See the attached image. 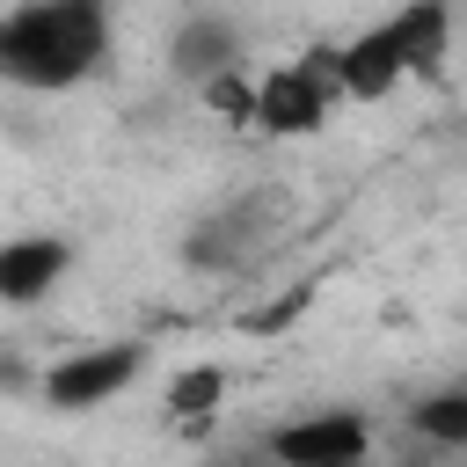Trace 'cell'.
Instances as JSON below:
<instances>
[{"mask_svg": "<svg viewBox=\"0 0 467 467\" xmlns=\"http://www.w3.org/2000/svg\"><path fill=\"white\" fill-rule=\"evenodd\" d=\"M139 365H146V343H95V350H66V358L36 379V394H44L58 416H88V409L117 401V394L139 379Z\"/></svg>", "mask_w": 467, "mask_h": 467, "instance_id": "cell-5", "label": "cell"}, {"mask_svg": "<svg viewBox=\"0 0 467 467\" xmlns=\"http://www.w3.org/2000/svg\"><path fill=\"white\" fill-rule=\"evenodd\" d=\"M328 102H336V80H328V58H292V66H270L255 73V95H248V124L270 131V139H306L328 124Z\"/></svg>", "mask_w": 467, "mask_h": 467, "instance_id": "cell-4", "label": "cell"}, {"mask_svg": "<svg viewBox=\"0 0 467 467\" xmlns=\"http://www.w3.org/2000/svg\"><path fill=\"white\" fill-rule=\"evenodd\" d=\"M248 95H255V80H248V73H226V80H212V88H204V102H212L219 117H234V124H248Z\"/></svg>", "mask_w": 467, "mask_h": 467, "instance_id": "cell-11", "label": "cell"}, {"mask_svg": "<svg viewBox=\"0 0 467 467\" xmlns=\"http://www.w3.org/2000/svg\"><path fill=\"white\" fill-rule=\"evenodd\" d=\"M109 58V15L95 0H29L0 15V80L29 95H66Z\"/></svg>", "mask_w": 467, "mask_h": 467, "instance_id": "cell-1", "label": "cell"}, {"mask_svg": "<svg viewBox=\"0 0 467 467\" xmlns=\"http://www.w3.org/2000/svg\"><path fill=\"white\" fill-rule=\"evenodd\" d=\"M219 401H226V365H190V372L168 379V409L175 416H212Z\"/></svg>", "mask_w": 467, "mask_h": 467, "instance_id": "cell-10", "label": "cell"}, {"mask_svg": "<svg viewBox=\"0 0 467 467\" xmlns=\"http://www.w3.org/2000/svg\"><path fill=\"white\" fill-rule=\"evenodd\" d=\"M372 452V416L365 409H306L263 431L270 467H365Z\"/></svg>", "mask_w": 467, "mask_h": 467, "instance_id": "cell-3", "label": "cell"}, {"mask_svg": "<svg viewBox=\"0 0 467 467\" xmlns=\"http://www.w3.org/2000/svg\"><path fill=\"white\" fill-rule=\"evenodd\" d=\"M445 44H452V7H445V0H409V7L379 15L372 29H358L350 44L321 51V58H328V80H336V95L379 102L394 80H409V73H431V66L445 58Z\"/></svg>", "mask_w": 467, "mask_h": 467, "instance_id": "cell-2", "label": "cell"}, {"mask_svg": "<svg viewBox=\"0 0 467 467\" xmlns=\"http://www.w3.org/2000/svg\"><path fill=\"white\" fill-rule=\"evenodd\" d=\"M409 431L431 438V445H445V452H460V445H467V387H438V394H423V401L409 409Z\"/></svg>", "mask_w": 467, "mask_h": 467, "instance_id": "cell-8", "label": "cell"}, {"mask_svg": "<svg viewBox=\"0 0 467 467\" xmlns=\"http://www.w3.org/2000/svg\"><path fill=\"white\" fill-rule=\"evenodd\" d=\"M168 66H175L182 80L212 88V80H226V73L248 66V36H241V22H226V15H190V22H175V36H168Z\"/></svg>", "mask_w": 467, "mask_h": 467, "instance_id": "cell-6", "label": "cell"}, {"mask_svg": "<svg viewBox=\"0 0 467 467\" xmlns=\"http://www.w3.org/2000/svg\"><path fill=\"white\" fill-rule=\"evenodd\" d=\"M248 234H255V212L248 204H234V212H219V219H204L197 234H190V263H204V270H219V263H234L241 248H248Z\"/></svg>", "mask_w": 467, "mask_h": 467, "instance_id": "cell-9", "label": "cell"}, {"mask_svg": "<svg viewBox=\"0 0 467 467\" xmlns=\"http://www.w3.org/2000/svg\"><path fill=\"white\" fill-rule=\"evenodd\" d=\"M66 270H73L66 234H7L0 241V306H36L44 292H58Z\"/></svg>", "mask_w": 467, "mask_h": 467, "instance_id": "cell-7", "label": "cell"}]
</instances>
